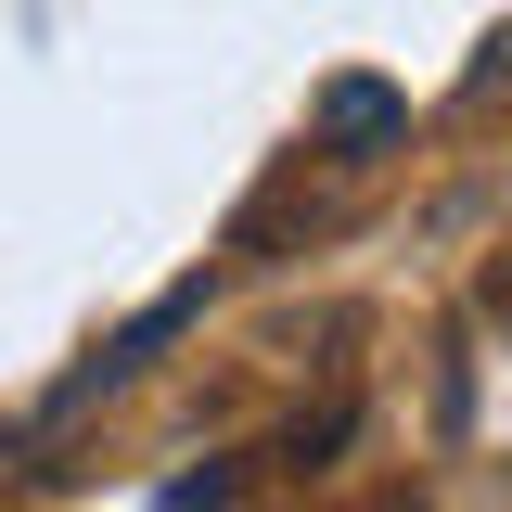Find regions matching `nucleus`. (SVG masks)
<instances>
[{
  "mask_svg": "<svg viewBox=\"0 0 512 512\" xmlns=\"http://www.w3.org/2000/svg\"><path fill=\"white\" fill-rule=\"evenodd\" d=\"M397 128H410V103H397L384 77H333V90H320V154H384Z\"/></svg>",
  "mask_w": 512,
  "mask_h": 512,
  "instance_id": "f257e3e1",
  "label": "nucleus"
}]
</instances>
